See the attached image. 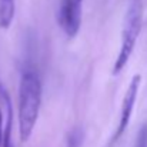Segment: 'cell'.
<instances>
[{
    "mask_svg": "<svg viewBox=\"0 0 147 147\" xmlns=\"http://www.w3.org/2000/svg\"><path fill=\"white\" fill-rule=\"evenodd\" d=\"M84 0H60L57 10V23L67 37H74L82 26Z\"/></svg>",
    "mask_w": 147,
    "mask_h": 147,
    "instance_id": "4",
    "label": "cell"
},
{
    "mask_svg": "<svg viewBox=\"0 0 147 147\" xmlns=\"http://www.w3.org/2000/svg\"><path fill=\"white\" fill-rule=\"evenodd\" d=\"M40 107L42 80L33 69H26L20 77L17 100V124L22 142H27L30 139L39 120Z\"/></svg>",
    "mask_w": 147,
    "mask_h": 147,
    "instance_id": "1",
    "label": "cell"
},
{
    "mask_svg": "<svg viewBox=\"0 0 147 147\" xmlns=\"http://www.w3.org/2000/svg\"><path fill=\"white\" fill-rule=\"evenodd\" d=\"M140 86H142V76L140 74H134L124 92V96L121 100V107H120V117H119V123H117V127H116V131L110 140V146L114 144L116 142H119V139L124 134V131L127 130L129 124H130V120H131V116H133V111H134V107H136V101L139 97V90H140Z\"/></svg>",
    "mask_w": 147,
    "mask_h": 147,
    "instance_id": "3",
    "label": "cell"
},
{
    "mask_svg": "<svg viewBox=\"0 0 147 147\" xmlns=\"http://www.w3.org/2000/svg\"><path fill=\"white\" fill-rule=\"evenodd\" d=\"M143 26V0H131L124 16L120 49L113 64V74H120L130 61Z\"/></svg>",
    "mask_w": 147,
    "mask_h": 147,
    "instance_id": "2",
    "label": "cell"
}]
</instances>
